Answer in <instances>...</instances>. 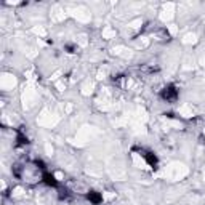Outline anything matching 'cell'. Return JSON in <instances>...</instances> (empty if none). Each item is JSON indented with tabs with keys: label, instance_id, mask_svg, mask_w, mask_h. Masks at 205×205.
Here are the masks:
<instances>
[{
	"label": "cell",
	"instance_id": "1",
	"mask_svg": "<svg viewBox=\"0 0 205 205\" xmlns=\"http://www.w3.org/2000/svg\"><path fill=\"white\" fill-rule=\"evenodd\" d=\"M175 96H176V91H175L172 87L165 88V91H164V98H165V99H170V98H175Z\"/></svg>",
	"mask_w": 205,
	"mask_h": 205
}]
</instances>
